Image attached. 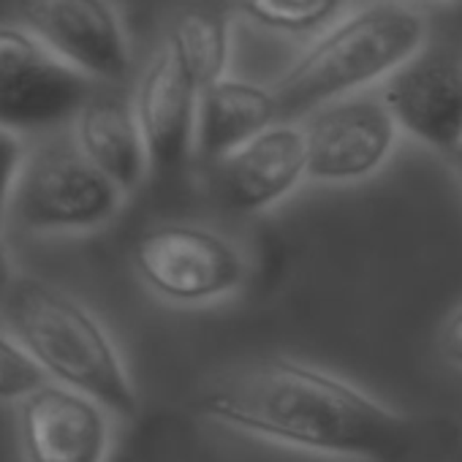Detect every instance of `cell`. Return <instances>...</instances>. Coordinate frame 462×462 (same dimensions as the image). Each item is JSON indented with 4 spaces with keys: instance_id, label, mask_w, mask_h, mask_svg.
Returning a JSON list of instances; mask_svg holds the SVG:
<instances>
[{
    "instance_id": "6da1fadb",
    "label": "cell",
    "mask_w": 462,
    "mask_h": 462,
    "mask_svg": "<svg viewBox=\"0 0 462 462\" xmlns=\"http://www.w3.org/2000/svg\"><path fill=\"white\" fill-rule=\"evenodd\" d=\"M196 411L235 432L365 462H389L408 446V421L335 373L264 359L209 386Z\"/></svg>"
},
{
    "instance_id": "7a4b0ae2",
    "label": "cell",
    "mask_w": 462,
    "mask_h": 462,
    "mask_svg": "<svg viewBox=\"0 0 462 462\" xmlns=\"http://www.w3.org/2000/svg\"><path fill=\"white\" fill-rule=\"evenodd\" d=\"M427 44L430 23L413 0H370L340 14L270 85L281 120L300 123L332 101L378 90Z\"/></svg>"
},
{
    "instance_id": "3957f363",
    "label": "cell",
    "mask_w": 462,
    "mask_h": 462,
    "mask_svg": "<svg viewBox=\"0 0 462 462\" xmlns=\"http://www.w3.org/2000/svg\"><path fill=\"white\" fill-rule=\"evenodd\" d=\"M4 321L50 381L90 394L115 416L139 411L136 386L106 327L63 289L17 275L0 305Z\"/></svg>"
},
{
    "instance_id": "277c9868",
    "label": "cell",
    "mask_w": 462,
    "mask_h": 462,
    "mask_svg": "<svg viewBox=\"0 0 462 462\" xmlns=\"http://www.w3.org/2000/svg\"><path fill=\"white\" fill-rule=\"evenodd\" d=\"M125 193L104 177L69 139L28 144L9 223L39 237L85 235L106 226L123 207Z\"/></svg>"
},
{
    "instance_id": "5b68a950",
    "label": "cell",
    "mask_w": 462,
    "mask_h": 462,
    "mask_svg": "<svg viewBox=\"0 0 462 462\" xmlns=\"http://www.w3.org/2000/svg\"><path fill=\"white\" fill-rule=\"evenodd\" d=\"M144 289L180 308H201L237 294L248 281L243 251L220 231L196 223H161L134 245Z\"/></svg>"
},
{
    "instance_id": "8992f818",
    "label": "cell",
    "mask_w": 462,
    "mask_h": 462,
    "mask_svg": "<svg viewBox=\"0 0 462 462\" xmlns=\"http://www.w3.org/2000/svg\"><path fill=\"white\" fill-rule=\"evenodd\" d=\"M90 96L93 82L28 28L0 25V128L25 136L74 123Z\"/></svg>"
},
{
    "instance_id": "52a82bcc",
    "label": "cell",
    "mask_w": 462,
    "mask_h": 462,
    "mask_svg": "<svg viewBox=\"0 0 462 462\" xmlns=\"http://www.w3.org/2000/svg\"><path fill=\"white\" fill-rule=\"evenodd\" d=\"M300 123L308 147V180L327 185L370 180L389 163L400 139L378 90L332 101Z\"/></svg>"
},
{
    "instance_id": "ba28073f",
    "label": "cell",
    "mask_w": 462,
    "mask_h": 462,
    "mask_svg": "<svg viewBox=\"0 0 462 462\" xmlns=\"http://www.w3.org/2000/svg\"><path fill=\"white\" fill-rule=\"evenodd\" d=\"M23 28L52 55L96 82H123L134 52L112 0H17Z\"/></svg>"
},
{
    "instance_id": "9c48e42d",
    "label": "cell",
    "mask_w": 462,
    "mask_h": 462,
    "mask_svg": "<svg viewBox=\"0 0 462 462\" xmlns=\"http://www.w3.org/2000/svg\"><path fill=\"white\" fill-rule=\"evenodd\" d=\"M400 134L454 158L462 147V58L427 44L381 88Z\"/></svg>"
},
{
    "instance_id": "30bf717a",
    "label": "cell",
    "mask_w": 462,
    "mask_h": 462,
    "mask_svg": "<svg viewBox=\"0 0 462 462\" xmlns=\"http://www.w3.org/2000/svg\"><path fill=\"white\" fill-rule=\"evenodd\" d=\"M25 462H106L112 411L85 392L47 381L17 405Z\"/></svg>"
},
{
    "instance_id": "8fae6325",
    "label": "cell",
    "mask_w": 462,
    "mask_h": 462,
    "mask_svg": "<svg viewBox=\"0 0 462 462\" xmlns=\"http://www.w3.org/2000/svg\"><path fill=\"white\" fill-rule=\"evenodd\" d=\"M217 204L240 215H256L297 190L308 180V147L302 123L281 120L212 166Z\"/></svg>"
},
{
    "instance_id": "7c38bea8",
    "label": "cell",
    "mask_w": 462,
    "mask_h": 462,
    "mask_svg": "<svg viewBox=\"0 0 462 462\" xmlns=\"http://www.w3.org/2000/svg\"><path fill=\"white\" fill-rule=\"evenodd\" d=\"M201 90L180 69L174 55L161 47L139 77L134 112L142 125L152 171L182 169L196 144V115Z\"/></svg>"
},
{
    "instance_id": "4fadbf2b",
    "label": "cell",
    "mask_w": 462,
    "mask_h": 462,
    "mask_svg": "<svg viewBox=\"0 0 462 462\" xmlns=\"http://www.w3.org/2000/svg\"><path fill=\"white\" fill-rule=\"evenodd\" d=\"M275 123H281V106L273 88L223 77L199 96L193 155L215 166Z\"/></svg>"
},
{
    "instance_id": "5bb4252c",
    "label": "cell",
    "mask_w": 462,
    "mask_h": 462,
    "mask_svg": "<svg viewBox=\"0 0 462 462\" xmlns=\"http://www.w3.org/2000/svg\"><path fill=\"white\" fill-rule=\"evenodd\" d=\"M71 136L79 152L125 196L134 193L152 171L134 101L93 93L74 117Z\"/></svg>"
},
{
    "instance_id": "9a60e30c",
    "label": "cell",
    "mask_w": 462,
    "mask_h": 462,
    "mask_svg": "<svg viewBox=\"0 0 462 462\" xmlns=\"http://www.w3.org/2000/svg\"><path fill=\"white\" fill-rule=\"evenodd\" d=\"M163 47L174 55L193 85L204 90L228 77L231 20L215 6H190L174 17Z\"/></svg>"
},
{
    "instance_id": "2e32d148",
    "label": "cell",
    "mask_w": 462,
    "mask_h": 462,
    "mask_svg": "<svg viewBox=\"0 0 462 462\" xmlns=\"http://www.w3.org/2000/svg\"><path fill=\"white\" fill-rule=\"evenodd\" d=\"M346 0H237L240 14L256 28L283 36H319L340 14Z\"/></svg>"
},
{
    "instance_id": "e0dca14e",
    "label": "cell",
    "mask_w": 462,
    "mask_h": 462,
    "mask_svg": "<svg viewBox=\"0 0 462 462\" xmlns=\"http://www.w3.org/2000/svg\"><path fill=\"white\" fill-rule=\"evenodd\" d=\"M50 378L14 332L0 321V402L20 405Z\"/></svg>"
},
{
    "instance_id": "ac0fdd59",
    "label": "cell",
    "mask_w": 462,
    "mask_h": 462,
    "mask_svg": "<svg viewBox=\"0 0 462 462\" xmlns=\"http://www.w3.org/2000/svg\"><path fill=\"white\" fill-rule=\"evenodd\" d=\"M25 152H28L25 136L0 128V228L9 223V207H12V196H14V185H17Z\"/></svg>"
},
{
    "instance_id": "d6986e66",
    "label": "cell",
    "mask_w": 462,
    "mask_h": 462,
    "mask_svg": "<svg viewBox=\"0 0 462 462\" xmlns=\"http://www.w3.org/2000/svg\"><path fill=\"white\" fill-rule=\"evenodd\" d=\"M440 351L443 356L462 367V305L448 316V321L443 324V332H440Z\"/></svg>"
},
{
    "instance_id": "ffe728a7",
    "label": "cell",
    "mask_w": 462,
    "mask_h": 462,
    "mask_svg": "<svg viewBox=\"0 0 462 462\" xmlns=\"http://www.w3.org/2000/svg\"><path fill=\"white\" fill-rule=\"evenodd\" d=\"M14 281H17V267H14V259H12L6 240L0 237V305H4L6 294L12 291Z\"/></svg>"
},
{
    "instance_id": "44dd1931",
    "label": "cell",
    "mask_w": 462,
    "mask_h": 462,
    "mask_svg": "<svg viewBox=\"0 0 462 462\" xmlns=\"http://www.w3.org/2000/svg\"><path fill=\"white\" fill-rule=\"evenodd\" d=\"M454 163H457V174H459V182H462V147L457 150V155H454Z\"/></svg>"
},
{
    "instance_id": "7402d4cb",
    "label": "cell",
    "mask_w": 462,
    "mask_h": 462,
    "mask_svg": "<svg viewBox=\"0 0 462 462\" xmlns=\"http://www.w3.org/2000/svg\"><path fill=\"white\" fill-rule=\"evenodd\" d=\"M438 4H459V0H438Z\"/></svg>"
}]
</instances>
